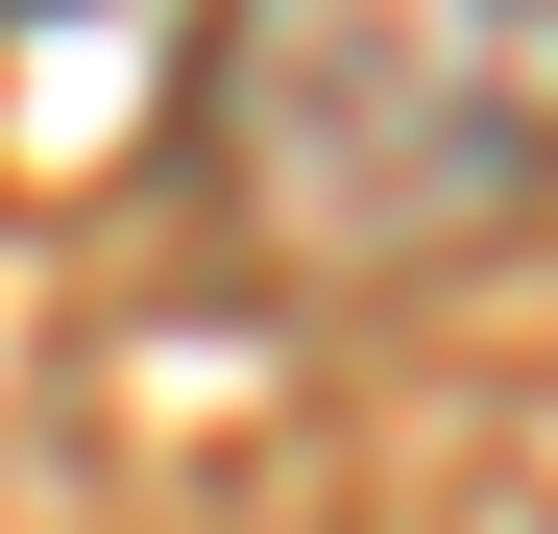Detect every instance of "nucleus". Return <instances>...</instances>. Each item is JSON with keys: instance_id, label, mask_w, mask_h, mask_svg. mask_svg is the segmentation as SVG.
<instances>
[{"instance_id": "1", "label": "nucleus", "mask_w": 558, "mask_h": 534, "mask_svg": "<svg viewBox=\"0 0 558 534\" xmlns=\"http://www.w3.org/2000/svg\"><path fill=\"white\" fill-rule=\"evenodd\" d=\"M558 195V0H219L195 219L267 292H437Z\"/></svg>"}]
</instances>
